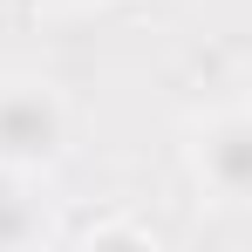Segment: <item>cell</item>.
Segmentation results:
<instances>
[{"label":"cell","mask_w":252,"mask_h":252,"mask_svg":"<svg viewBox=\"0 0 252 252\" xmlns=\"http://www.w3.org/2000/svg\"><path fill=\"white\" fill-rule=\"evenodd\" d=\"M62 136H68V116L55 102V89H34V82L0 89V164L34 170L62 150Z\"/></svg>","instance_id":"6da1fadb"},{"label":"cell","mask_w":252,"mask_h":252,"mask_svg":"<svg viewBox=\"0 0 252 252\" xmlns=\"http://www.w3.org/2000/svg\"><path fill=\"white\" fill-rule=\"evenodd\" d=\"M198 177L225 205H252V109H225L198 129Z\"/></svg>","instance_id":"7a4b0ae2"},{"label":"cell","mask_w":252,"mask_h":252,"mask_svg":"<svg viewBox=\"0 0 252 252\" xmlns=\"http://www.w3.org/2000/svg\"><path fill=\"white\" fill-rule=\"evenodd\" d=\"M41 239V218H34V198L21 191V170L0 164V246H28Z\"/></svg>","instance_id":"3957f363"},{"label":"cell","mask_w":252,"mask_h":252,"mask_svg":"<svg viewBox=\"0 0 252 252\" xmlns=\"http://www.w3.org/2000/svg\"><path fill=\"white\" fill-rule=\"evenodd\" d=\"M82 246H157V239H150L143 225H89Z\"/></svg>","instance_id":"277c9868"}]
</instances>
